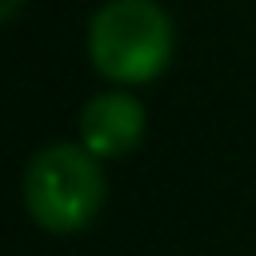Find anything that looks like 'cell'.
<instances>
[{
  "label": "cell",
  "instance_id": "obj_1",
  "mask_svg": "<svg viewBox=\"0 0 256 256\" xmlns=\"http://www.w3.org/2000/svg\"><path fill=\"white\" fill-rule=\"evenodd\" d=\"M176 48L168 12L156 0H108L88 24V60L104 80L148 84Z\"/></svg>",
  "mask_w": 256,
  "mask_h": 256
},
{
  "label": "cell",
  "instance_id": "obj_2",
  "mask_svg": "<svg viewBox=\"0 0 256 256\" xmlns=\"http://www.w3.org/2000/svg\"><path fill=\"white\" fill-rule=\"evenodd\" d=\"M104 204L100 160L84 144H48L24 168V208L56 236L80 232L96 220Z\"/></svg>",
  "mask_w": 256,
  "mask_h": 256
},
{
  "label": "cell",
  "instance_id": "obj_3",
  "mask_svg": "<svg viewBox=\"0 0 256 256\" xmlns=\"http://www.w3.org/2000/svg\"><path fill=\"white\" fill-rule=\"evenodd\" d=\"M144 104L120 88L100 92L84 104L80 112V144L96 156V160H116L128 156L140 140H144Z\"/></svg>",
  "mask_w": 256,
  "mask_h": 256
},
{
  "label": "cell",
  "instance_id": "obj_4",
  "mask_svg": "<svg viewBox=\"0 0 256 256\" xmlns=\"http://www.w3.org/2000/svg\"><path fill=\"white\" fill-rule=\"evenodd\" d=\"M16 8H20V0H4V4H0V16H4V20H16Z\"/></svg>",
  "mask_w": 256,
  "mask_h": 256
}]
</instances>
